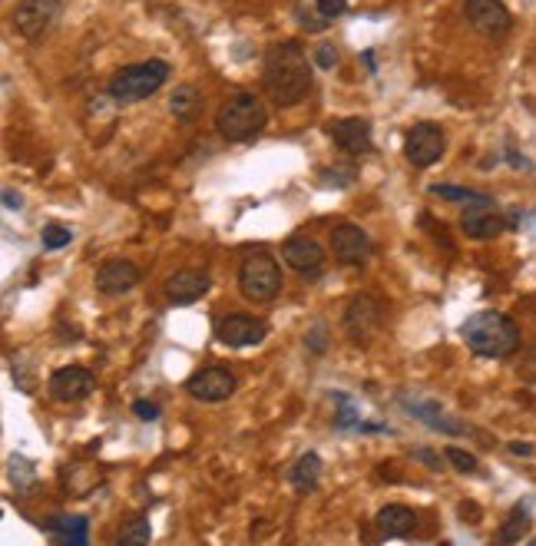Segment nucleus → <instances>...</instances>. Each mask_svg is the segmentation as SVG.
<instances>
[{
	"label": "nucleus",
	"mask_w": 536,
	"mask_h": 546,
	"mask_svg": "<svg viewBox=\"0 0 536 546\" xmlns=\"http://www.w3.org/2000/svg\"><path fill=\"white\" fill-rule=\"evenodd\" d=\"M265 93L278 106H295L311 90V60L295 40L275 44L265 56Z\"/></svg>",
	"instance_id": "nucleus-1"
},
{
	"label": "nucleus",
	"mask_w": 536,
	"mask_h": 546,
	"mask_svg": "<svg viewBox=\"0 0 536 546\" xmlns=\"http://www.w3.org/2000/svg\"><path fill=\"white\" fill-rule=\"evenodd\" d=\"M460 338H464L467 348H470L477 358L501 361V358H510L517 351L523 335H520V325L510 318V315L483 308V311H473L470 318L460 325Z\"/></svg>",
	"instance_id": "nucleus-2"
},
{
	"label": "nucleus",
	"mask_w": 536,
	"mask_h": 546,
	"mask_svg": "<svg viewBox=\"0 0 536 546\" xmlns=\"http://www.w3.org/2000/svg\"><path fill=\"white\" fill-rule=\"evenodd\" d=\"M265 123H268L265 103L255 93L246 90L232 93L216 113V126L222 133V139H228V143H248V139H255L262 133Z\"/></svg>",
	"instance_id": "nucleus-3"
},
{
	"label": "nucleus",
	"mask_w": 536,
	"mask_h": 546,
	"mask_svg": "<svg viewBox=\"0 0 536 546\" xmlns=\"http://www.w3.org/2000/svg\"><path fill=\"white\" fill-rule=\"evenodd\" d=\"M238 291L255 305L272 301L282 291V268L268 248H248L246 252V258L238 265Z\"/></svg>",
	"instance_id": "nucleus-4"
},
{
	"label": "nucleus",
	"mask_w": 536,
	"mask_h": 546,
	"mask_svg": "<svg viewBox=\"0 0 536 546\" xmlns=\"http://www.w3.org/2000/svg\"><path fill=\"white\" fill-rule=\"evenodd\" d=\"M169 80V64L166 60H143L129 64L109 80V96L116 103H139L149 100L163 83Z\"/></svg>",
	"instance_id": "nucleus-5"
},
{
	"label": "nucleus",
	"mask_w": 536,
	"mask_h": 546,
	"mask_svg": "<svg viewBox=\"0 0 536 546\" xmlns=\"http://www.w3.org/2000/svg\"><path fill=\"white\" fill-rule=\"evenodd\" d=\"M444 149H447V136L437 123H418V126H410L408 136H404V156H408V163L418 166V169H428V166L440 163Z\"/></svg>",
	"instance_id": "nucleus-6"
},
{
	"label": "nucleus",
	"mask_w": 536,
	"mask_h": 546,
	"mask_svg": "<svg viewBox=\"0 0 536 546\" xmlns=\"http://www.w3.org/2000/svg\"><path fill=\"white\" fill-rule=\"evenodd\" d=\"M384 321V305L374 295H355L345 308V331L355 345H368Z\"/></svg>",
	"instance_id": "nucleus-7"
},
{
	"label": "nucleus",
	"mask_w": 536,
	"mask_h": 546,
	"mask_svg": "<svg viewBox=\"0 0 536 546\" xmlns=\"http://www.w3.org/2000/svg\"><path fill=\"white\" fill-rule=\"evenodd\" d=\"M464 17L477 34L493 36V40L507 36L513 27V17L503 0H464Z\"/></svg>",
	"instance_id": "nucleus-8"
},
{
	"label": "nucleus",
	"mask_w": 536,
	"mask_h": 546,
	"mask_svg": "<svg viewBox=\"0 0 536 546\" xmlns=\"http://www.w3.org/2000/svg\"><path fill=\"white\" fill-rule=\"evenodd\" d=\"M236 388H238V381L228 368H199V371L186 381V391H189L196 400H202V404L228 400L236 394Z\"/></svg>",
	"instance_id": "nucleus-9"
},
{
	"label": "nucleus",
	"mask_w": 536,
	"mask_h": 546,
	"mask_svg": "<svg viewBox=\"0 0 536 546\" xmlns=\"http://www.w3.org/2000/svg\"><path fill=\"white\" fill-rule=\"evenodd\" d=\"M60 17V0H20L14 10V27L27 40H40Z\"/></svg>",
	"instance_id": "nucleus-10"
},
{
	"label": "nucleus",
	"mask_w": 536,
	"mask_h": 546,
	"mask_svg": "<svg viewBox=\"0 0 536 546\" xmlns=\"http://www.w3.org/2000/svg\"><path fill=\"white\" fill-rule=\"evenodd\" d=\"M460 228H464L467 236L483 242V238H497L507 228L503 216L497 212V202L490 196H480V199H473L464 212H460Z\"/></svg>",
	"instance_id": "nucleus-11"
},
{
	"label": "nucleus",
	"mask_w": 536,
	"mask_h": 546,
	"mask_svg": "<svg viewBox=\"0 0 536 546\" xmlns=\"http://www.w3.org/2000/svg\"><path fill=\"white\" fill-rule=\"evenodd\" d=\"M265 335H268V325L262 318H255V315H226L216 325V338L228 348L262 345Z\"/></svg>",
	"instance_id": "nucleus-12"
},
{
	"label": "nucleus",
	"mask_w": 536,
	"mask_h": 546,
	"mask_svg": "<svg viewBox=\"0 0 536 546\" xmlns=\"http://www.w3.org/2000/svg\"><path fill=\"white\" fill-rule=\"evenodd\" d=\"M93 388H96V378L86 368H60V371L50 374V384H46L50 398L60 400V404L86 400L93 394Z\"/></svg>",
	"instance_id": "nucleus-13"
},
{
	"label": "nucleus",
	"mask_w": 536,
	"mask_h": 546,
	"mask_svg": "<svg viewBox=\"0 0 536 546\" xmlns=\"http://www.w3.org/2000/svg\"><path fill=\"white\" fill-rule=\"evenodd\" d=\"M331 248L341 265H364L371 258V236L355 222H341L331 232Z\"/></svg>",
	"instance_id": "nucleus-14"
},
{
	"label": "nucleus",
	"mask_w": 536,
	"mask_h": 546,
	"mask_svg": "<svg viewBox=\"0 0 536 546\" xmlns=\"http://www.w3.org/2000/svg\"><path fill=\"white\" fill-rule=\"evenodd\" d=\"M139 278H143V272H139L129 258H109V262L100 265V272H96V291L116 298V295H126V291L137 288Z\"/></svg>",
	"instance_id": "nucleus-15"
},
{
	"label": "nucleus",
	"mask_w": 536,
	"mask_h": 546,
	"mask_svg": "<svg viewBox=\"0 0 536 546\" xmlns=\"http://www.w3.org/2000/svg\"><path fill=\"white\" fill-rule=\"evenodd\" d=\"M282 258L295 268L298 275H319L325 268V248L319 238L311 236H291L282 246Z\"/></svg>",
	"instance_id": "nucleus-16"
},
{
	"label": "nucleus",
	"mask_w": 536,
	"mask_h": 546,
	"mask_svg": "<svg viewBox=\"0 0 536 546\" xmlns=\"http://www.w3.org/2000/svg\"><path fill=\"white\" fill-rule=\"evenodd\" d=\"M331 139H335V146L341 149V153L348 156H364L371 153V123L361 116H348V119H335L331 123Z\"/></svg>",
	"instance_id": "nucleus-17"
},
{
	"label": "nucleus",
	"mask_w": 536,
	"mask_h": 546,
	"mask_svg": "<svg viewBox=\"0 0 536 546\" xmlns=\"http://www.w3.org/2000/svg\"><path fill=\"white\" fill-rule=\"evenodd\" d=\"M209 275L196 272V268H182V272H173L166 278V298L173 305H196L199 298L209 295Z\"/></svg>",
	"instance_id": "nucleus-18"
},
{
	"label": "nucleus",
	"mask_w": 536,
	"mask_h": 546,
	"mask_svg": "<svg viewBox=\"0 0 536 546\" xmlns=\"http://www.w3.org/2000/svg\"><path fill=\"white\" fill-rule=\"evenodd\" d=\"M400 404H404V408H408L410 414H414V418L424 420V424H428L430 430H440V434H464V430H467L464 424H460V420H450V418H447L437 400L410 398V394H404V398H400Z\"/></svg>",
	"instance_id": "nucleus-19"
},
{
	"label": "nucleus",
	"mask_w": 536,
	"mask_h": 546,
	"mask_svg": "<svg viewBox=\"0 0 536 546\" xmlns=\"http://www.w3.org/2000/svg\"><path fill=\"white\" fill-rule=\"evenodd\" d=\"M378 530H381V537L394 540V537H408L410 530L418 527V513L410 507H400V503H391V507H384L378 517H374Z\"/></svg>",
	"instance_id": "nucleus-20"
},
{
	"label": "nucleus",
	"mask_w": 536,
	"mask_h": 546,
	"mask_svg": "<svg viewBox=\"0 0 536 546\" xmlns=\"http://www.w3.org/2000/svg\"><path fill=\"white\" fill-rule=\"evenodd\" d=\"M46 533L56 540V543H76L83 546L86 543V517H66V513H60V517H50L44 523Z\"/></svg>",
	"instance_id": "nucleus-21"
},
{
	"label": "nucleus",
	"mask_w": 536,
	"mask_h": 546,
	"mask_svg": "<svg viewBox=\"0 0 536 546\" xmlns=\"http://www.w3.org/2000/svg\"><path fill=\"white\" fill-rule=\"evenodd\" d=\"M321 480V457L315 454V450H308V454L298 457V464L291 467V487L301 493L315 490Z\"/></svg>",
	"instance_id": "nucleus-22"
},
{
	"label": "nucleus",
	"mask_w": 536,
	"mask_h": 546,
	"mask_svg": "<svg viewBox=\"0 0 536 546\" xmlns=\"http://www.w3.org/2000/svg\"><path fill=\"white\" fill-rule=\"evenodd\" d=\"M527 530H530V503L523 500L510 510V517L501 527V533H497V540H501V543H517V540L527 537Z\"/></svg>",
	"instance_id": "nucleus-23"
},
{
	"label": "nucleus",
	"mask_w": 536,
	"mask_h": 546,
	"mask_svg": "<svg viewBox=\"0 0 536 546\" xmlns=\"http://www.w3.org/2000/svg\"><path fill=\"white\" fill-rule=\"evenodd\" d=\"M169 109H173L179 119H189L196 109H199V93L192 90V86H179L173 93V100H169Z\"/></svg>",
	"instance_id": "nucleus-24"
},
{
	"label": "nucleus",
	"mask_w": 536,
	"mask_h": 546,
	"mask_svg": "<svg viewBox=\"0 0 536 546\" xmlns=\"http://www.w3.org/2000/svg\"><path fill=\"white\" fill-rule=\"evenodd\" d=\"M335 400H338V418H335V428L338 430H361L364 424H361V418H358V410H355V404H351V398H345V394H335Z\"/></svg>",
	"instance_id": "nucleus-25"
},
{
	"label": "nucleus",
	"mask_w": 536,
	"mask_h": 546,
	"mask_svg": "<svg viewBox=\"0 0 536 546\" xmlns=\"http://www.w3.org/2000/svg\"><path fill=\"white\" fill-rule=\"evenodd\" d=\"M149 537H153V530H149V520H146V517H137V520H129L126 530L119 533V543H123V546L149 543Z\"/></svg>",
	"instance_id": "nucleus-26"
},
{
	"label": "nucleus",
	"mask_w": 536,
	"mask_h": 546,
	"mask_svg": "<svg viewBox=\"0 0 536 546\" xmlns=\"http://www.w3.org/2000/svg\"><path fill=\"white\" fill-rule=\"evenodd\" d=\"M73 242V228L70 226H60V222H50V226L44 228V248H50V252H56V248H64Z\"/></svg>",
	"instance_id": "nucleus-27"
},
{
	"label": "nucleus",
	"mask_w": 536,
	"mask_h": 546,
	"mask_svg": "<svg viewBox=\"0 0 536 546\" xmlns=\"http://www.w3.org/2000/svg\"><path fill=\"white\" fill-rule=\"evenodd\" d=\"M430 192L440 196V199H450V202H473V199H480L483 196V192L464 189V186H430Z\"/></svg>",
	"instance_id": "nucleus-28"
},
{
	"label": "nucleus",
	"mask_w": 536,
	"mask_h": 546,
	"mask_svg": "<svg viewBox=\"0 0 536 546\" xmlns=\"http://www.w3.org/2000/svg\"><path fill=\"white\" fill-rule=\"evenodd\" d=\"M444 457H447V460H450V464H454L460 473H477V467H480V464H477V457L467 454V450H460V447H447V454H444Z\"/></svg>",
	"instance_id": "nucleus-29"
},
{
	"label": "nucleus",
	"mask_w": 536,
	"mask_h": 546,
	"mask_svg": "<svg viewBox=\"0 0 536 546\" xmlns=\"http://www.w3.org/2000/svg\"><path fill=\"white\" fill-rule=\"evenodd\" d=\"M10 477H14L17 487H30V483H34V467H30V460H24V457H10Z\"/></svg>",
	"instance_id": "nucleus-30"
},
{
	"label": "nucleus",
	"mask_w": 536,
	"mask_h": 546,
	"mask_svg": "<svg viewBox=\"0 0 536 546\" xmlns=\"http://www.w3.org/2000/svg\"><path fill=\"white\" fill-rule=\"evenodd\" d=\"M315 7H319L321 20H335V17H341V14L348 10V0H319Z\"/></svg>",
	"instance_id": "nucleus-31"
},
{
	"label": "nucleus",
	"mask_w": 536,
	"mask_h": 546,
	"mask_svg": "<svg viewBox=\"0 0 536 546\" xmlns=\"http://www.w3.org/2000/svg\"><path fill=\"white\" fill-rule=\"evenodd\" d=\"M321 179H325V186H348V182L355 179V169H321Z\"/></svg>",
	"instance_id": "nucleus-32"
},
{
	"label": "nucleus",
	"mask_w": 536,
	"mask_h": 546,
	"mask_svg": "<svg viewBox=\"0 0 536 546\" xmlns=\"http://www.w3.org/2000/svg\"><path fill=\"white\" fill-rule=\"evenodd\" d=\"M315 64L321 66V70H331V66L338 64V50L331 44H321L315 46Z\"/></svg>",
	"instance_id": "nucleus-33"
},
{
	"label": "nucleus",
	"mask_w": 536,
	"mask_h": 546,
	"mask_svg": "<svg viewBox=\"0 0 536 546\" xmlns=\"http://www.w3.org/2000/svg\"><path fill=\"white\" fill-rule=\"evenodd\" d=\"M305 345H308L311 351H319V355L328 348V341H325V325H321V321H315V325H311V331L305 335Z\"/></svg>",
	"instance_id": "nucleus-34"
},
{
	"label": "nucleus",
	"mask_w": 536,
	"mask_h": 546,
	"mask_svg": "<svg viewBox=\"0 0 536 546\" xmlns=\"http://www.w3.org/2000/svg\"><path fill=\"white\" fill-rule=\"evenodd\" d=\"M133 414H139V420H156L159 418V408L153 400H133Z\"/></svg>",
	"instance_id": "nucleus-35"
},
{
	"label": "nucleus",
	"mask_w": 536,
	"mask_h": 546,
	"mask_svg": "<svg viewBox=\"0 0 536 546\" xmlns=\"http://www.w3.org/2000/svg\"><path fill=\"white\" fill-rule=\"evenodd\" d=\"M414 460H420V464H428L430 470H440V457L430 454V450H414Z\"/></svg>",
	"instance_id": "nucleus-36"
},
{
	"label": "nucleus",
	"mask_w": 536,
	"mask_h": 546,
	"mask_svg": "<svg viewBox=\"0 0 536 546\" xmlns=\"http://www.w3.org/2000/svg\"><path fill=\"white\" fill-rule=\"evenodd\" d=\"M4 206H7L10 212H20V209H24V199H20L14 189H4Z\"/></svg>",
	"instance_id": "nucleus-37"
},
{
	"label": "nucleus",
	"mask_w": 536,
	"mask_h": 546,
	"mask_svg": "<svg viewBox=\"0 0 536 546\" xmlns=\"http://www.w3.org/2000/svg\"><path fill=\"white\" fill-rule=\"evenodd\" d=\"M510 450H513L517 457H533V444H523V440H513Z\"/></svg>",
	"instance_id": "nucleus-38"
},
{
	"label": "nucleus",
	"mask_w": 536,
	"mask_h": 546,
	"mask_svg": "<svg viewBox=\"0 0 536 546\" xmlns=\"http://www.w3.org/2000/svg\"><path fill=\"white\" fill-rule=\"evenodd\" d=\"M364 64H368V70L374 73V54H371V50H368V54H364Z\"/></svg>",
	"instance_id": "nucleus-39"
}]
</instances>
